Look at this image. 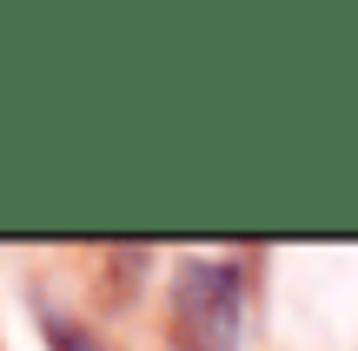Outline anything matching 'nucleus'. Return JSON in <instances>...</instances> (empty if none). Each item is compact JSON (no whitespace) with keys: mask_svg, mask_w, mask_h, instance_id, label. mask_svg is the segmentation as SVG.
<instances>
[{"mask_svg":"<svg viewBox=\"0 0 358 351\" xmlns=\"http://www.w3.org/2000/svg\"><path fill=\"white\" fill-rule=\"evenodd\" d=\"M245 272L232 259H186L173 278V351H239Z\"/></svg>","mask_w":358,"mask_h":351,"instance_id":"obj_1","label":"nucleus"},{"mask_svg":"<svg viewBox=\"0 0 358 351\" xmlns=\"http://www.w3.org/2000/svg\"><path fill=\"white\" fill-rule=\"evenodd\" d=\"M40 338H47V351H106L80 318H66V312H40Z\"/></svg>","mask_w":358,"mask_h":351,"instance_id":"obj_2","label":"nucleus"}]
</instances>
